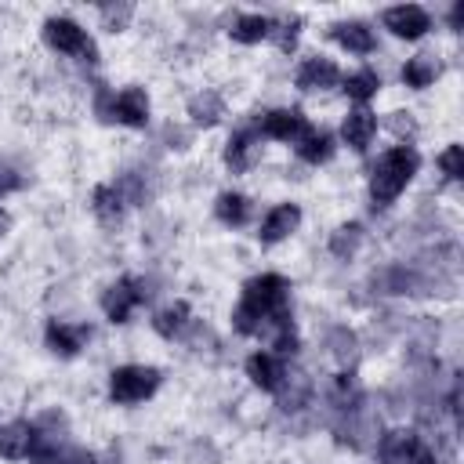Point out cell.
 I'll return each mask as SVG.
<instances>
[{
	"label": "cell",
	"mask_w": 464,
	"mask_h": 464,
	"mask_svg": "<svg viewBox=\"0 0 464 464\" xmlns=\"http://www.w3.org/2000/svg\"><path fill=\"white\" fill-rule=\"evenodd\" d=\"M286 279L283 276H257L246 283L243 290V301L236 308V330L239 334H261V330H272V337L279 330H290V308H286Z\"/></svg>",
	"instance_id": "cell-1"
},
{
	"label": "cell",
	"mask_w": 464,
	"mask_h": 464,
	"mask_svg": "<svg viewBox=\"0 0 464 464\" xmlns=\"http://www.w3.org/2000/svg\"><path fill=\"white\" fill-rule=\"evenodd\" d=\"M417 163H420V156L410 149V145H399V149H392V152H384L381 160H377V167H373V178H370V196H373V203H392L406 185H410V178L417 174Z\"/></svg>",
	"instance_id": "cell-2"
},
{
	"label": "cell",
	"mask_w": 464,
	"mask_h": 464,
	"mask_svg": "<svg viewBox=\"0 0 464 464\" xmlns=\"http://www.w3.org/2000/svg\"><path fill=\"white\" fill-rule=\"evenodd\" d=\"M334 431H337V442H344L352 450H366L381 431V417L366 402H352L348 410H341V420Z\"/></svg>",
	"instance_id": "cell-3"
},
{
	"label": "cell",
	"mask_w": 464,
	"mask_h": 464,
	"mask_svg": "<svg viewBox=\"0 0 464 464\" xmlns=\"http://www.w3.org/2000/svg\"><path fill=\"white\" fill-rule=\"evenodd\" d=\"M156 384H160V373L152 366H120L112 370L109 392L116 402H141L156 392Z\"/></svg>",
	"instance_id": "cell-4"
},
{
	"label": "cell",
	"mask_w": 464,
	"mask_h": 464,
	"mask_svg": "<svg viewBox=\"0 0 464 464\" xmlns=\"http://www.w3.org/2000/svg\"><path fill=\"white\" fill-rule=\"evenodd\" d=\"M44 36H47L51 47H58V51H65V54H76V58H83V62H94V44L87 40V33H83L72 18H47Z\"/></svg>",
	"instance_id": "cell-5"
},
{
	"label": "cell",
	"mask_w": 464,
	"mask_h": 464,
	"mask_svg": "<svg viewBox=\"0 0 464 464\" xmlns=\"http://www.w3.org/2000/svg\"><path fill=\"white\" fill-rule=\"evenodd\" d=\"M145 297H149L145 283H138V279H120V283H112V286L105 290L102 308H105V315H109L112 323H127L130 308H134L138 301H145Z\"/></svg>",
	"instance_id": "cell-6"
},
{
	"label": "cell",
	"mask_w": 464,
	"mask_h": 464,
	"mask_svg": "<svg viewBox=\"0 0 464 464\" xmlns=\"http://www.w3.org/2000/svg\"><path fill=\"white\" fill-rule=\"evenodd\" d=\"M373 286H381V294H420L428 290V276H420L417 268H406V265H392V268H381L373 276Z\"/></svg>",
	"instance_id": "cell-7"
},
{
	"label": "cell",
	"mask_w": 464,
	"mask_h": 464,
	"mask_svg": "<svg viewBox=\"0 0 464 464\" xmlns=\"http://www.w3.org/2000/svg\"><path fill=\"white\" fill-rule=\"evenodd\" d=\"M384 25L395 36H402V40H417L428 29V11L417 7V4H399V7H388L384 11Z\"/></svg>",
	"instance_id": "cell-8"
},
{
	"label": "cell",
	"mask_w": 464,
	"mask_h": 464,
	"mask_svg": "<svg viewBox=\"0 0 464 464\" xmlns=\"http://www.w3.org/2000/svg\"><path fill=\"white\" fill-rule=\"evenodd\" d=\"M261 134L283 138V141H301L308 134V120L301 116V109H276L261 120Z\"/></svg>",
	"instance_id": "cell-9"
},
{
	"label": "cell",
	"mask_w": 464,
	"mask_h": 464,
	"mask_svg": "<svg viewBox=\"0 0 464 464\" xmlns=\"http://www.w3.org/2000/svg\"><path fill=\"white\" fill-rule=\"evenodd\" d=\"M109 120H120V123H127V127H145V123H149V98H145V91L127 87L120 98H112Z\"/></svg>",
	"instance_id": "cell-10"
},
{
	"label": "cell",
	"mask_w": 464,
	"mask_h": 464,
	"mask_svg": "<svg viewBox=\"0 0 464 464\" xmlns=\"http://www.w3.org/2000/svg\"><path fill=\"white\" fill-rule=\"evenodd\" d=\"M420 453V442L413 431H388L381 439V464H413Z\"/></svg>",
	"instance_id": "cell-11"
},
{
	"label": "cell",
	"mask_w": 464,
	"mask_h": 464,
	"mask_svg": "<svg viewBox=\"0 0 464 464\" xmlns=\"http://www.w3.org/2000/svg\"><path fill=\"white\" fill-rule=\"evenodd\" d=\"M36 450V428L29 420H11L0 428V457H25Z\"/></svg>",
	"instance_id": "cell-12"
},
{
	"label": "cell",
	"mask_w": 464,
	"mask_h": 464,
	"mask_svg": "<svg viewBox=\"0 0 464 464\" xmlns=\"http://www.w3.org/2000/svg\"><path fill=\"white\" fill-rule=\"evenodd\" d=\"M246 377H250L257 388H265V392H279V384H283L286 370H283V362H279L276 355L257 352V355H250V359H246Z\"/></svg>",
	"instance_id": "cell-13"
},
{
	"label": "cell",
	"mask_w": 464,
	"mask_h": 464,
	"mask_svg": "<svg viewBox=\"0 0 464 464\" xmlns=\"http://www.w3.org/2000/svg\"><path fill=\"white\" fill-rule=\"evenodd\" d=\"M337 65L330 58H308L301 69H297V87L301 91H326L337 83Z\"/></svg>",
	"instance_id": "cell-14"
},
{
	"label": "cell",
	"mask_w": 464,
	"mask_h": 464,
	"mask_svg": "<svg viewBox=\"0 0 464 464\" xmlns=\"http://www.w3.org/2000/svg\"><path fill=\"white\" fill-rule=\"evenodd\" d=\"M297 221H301V210H297L294 203L276 207V210L265 218V225H261V243H279V239H286V236L297 228Z\"/></svg>",
	"instance_id": "cell-15"
},
{
	"label": "cell",
	"mask_w": 464,
	"mask_h": 464,
	"mask_svg": "<svg viewBox=\"0 0 464 464\" xmlns=\"http://www.w3.org/2000/svg\"><path fill=\"white\" fill-rule=\"evenodd\" d=\"M373 130H377V116H373V112H366V109H355V112H348V120H344V127H341L344 141H348L355 152H362V149L370 145Z\"/></svg>",
	"instance_id": "cell-16"
},
{
	"label": "cell",
	"mask_w": 464,
	"mask_h": 464,
	"mask_svg": "<svg viewBox=\"0 0 464 464\" xmlns=\"http://www.w3.org/2000/svg\"><path fill=\"white\" fill-rule=\"evenodd\" d=\"M257 156V130H239L228 138V149H225V163L232 170H246Z\"/></svg>",
	"instance_id": "cell-17"
},
{
	"label": "cell",
	"mask_w": 464,
	"mask_h": 464,
	"mask_svg": "<svg viewBox=\"0 0 464 464\" xmlns=\"http://www.w3.org/2000/svg\"><path fill=\"white\" fill-rule=\"evenodd\" d=\"M83 337H87L83 326H65V323H58V319L47 326V348L58 352V355H76V352L83 348Z\"/></svg>",
	"instance_id": "cell-18"
},
{
	"label": "cell",
	"mask_w": 464,
	"mask_h": 464,
	"mask_svg": "<svg viewBox=\"0 0 464 464\" xmlns=\"http://www.w3.org/2000/svg\"><path fill=\"white\" fill-rule=\"evenodd\" d=\"M308 392H312L308 373H301V370L286 373V377H283V384H279V410H286V413L301 410V406H304V399H308Z\"/></svg>",
	"instance_id": "cell-19"
},
{
	"label": "cell",
	"mask_w": 464,
	"mask_h": 464,
	"mask_svg": "<svg viewBox=\"0 0 464 464\" xmlns=\"http://www.w3.org/2000/svg\"><path fill=\"white\" fill-rule=\"evenodd\" d=\"M330 33H334V40H337L341 47H348V51H355V54L373 51V33H370L362 22H341V25H334Z\"/></svg>",
	"instance_id": "cell-20"
},
{
	"label": "cell",
	"mask_w": 464,
	"mask_h": 464,
	"mask_svg": "<svg viewBox=\"0 0 464 464\" xmlns=\"http://www.w3.org/2000/svg\"><path fill=\"white\" fill-rule=\"evenodd\" d=\"M326 348H330V355H334L341 366H352V362L359 359V337H355L348 326H334V330L326 334Z\"/></svg>",
	"instance_id": "cell-21"
},
{
	"label": "cell",
	"mask_w": 464,
	"mask_h": 464,
	"mask_svg": "<svg viewBox=\"0 0 464 464\" xmlns=\"http://www.w3.org/2000/svg\"><path fill=\"white\" fill-rule=\"evenodd\" d=\"M439 76V62H435V54H413L410 62H406V69H402V80L410 83V87H428L431 80Z\"/></svg>",
	"instance_id": "cell-22"
},
{
	"label": "cell",
	"mask_w": 464,
	"mask_h": 464,
	"mask_svg": "<svg viewBox=\"0 0 464 464\" xmlns=\"http://www.w3.org/2000/svg\"><path fill=\"white\" fill-rule=\"evenodd\" d=\"M272 33V22L265 18V14H243V18H236V25H232V36L239 40V44H257V40H265Z\"/></svg>",
	"instance_id": "cell-23"
},
{
	"label": "cell",
	"mask_w": 464,
	"mask_h": 464,
	"mask_svg": "<svg viewBox=\"0 0 464 464\" xmlns=\"http://www.w3.org/2000/svg\"><path fill=\"white\" fill-rule=\"evenodd\" d=\"M188 116H192V123H199V127L218 123V116H221V98H218L214 91L196 94V98L188 102Z\"/></svg>",
	"instance_id": "cell-24"
},
{
	"label": "cell",
	"mask_w": 464,
	"mask_h": 464,
	"mask_svg": "<svg viewBox=\"0 0 464 464\" xmlns=\"http://www.w3.org/2000/svg\"><path fill=\"white\" fill-rule=\"evenodd\" d=\"M214 210H218V218H221L225 225H243L246 214H250V203H246V196H239V192H221L218 203H214Z\"/></svg>",
	"instance_id": "cell-25"
},
{
	"label": "cell",
	"mask_w": 464,
	"mask_h": 464,
	"mask_svg": "<svg viewBox=\"0 0 464 464\" xmlns=\"http://www.w3.org/2000/svg\"><path fill=\"white\" fill-rule=\"evenodd\" d=\"M94 214H98L105 225H116V221H120V214H123V199L116 196L112 185L94 188Z\"/></svg>",
	"instance_id": "cell-26"
},
{
	"label": "cell",
	"mask_w": 464,
	"mask_h": 464,
	"mask_svg": "<svg viewBox=\"0 0 464 464\" xmlns=\"http://www.w3.org/2000/svg\"><path fill=\"white\" fill-rule=\"evenodd\" d=\"M359 243H362V228H359L355 221H352V225H341V228L330 236V254L348 261V257L359 250Z\"/></svg>",
	"instance_id": "cell-27"
},
{
	"label": "cell",
	"mask_w": 464,
	"mask_h": 464,
	"mask_svg": "<svg viewBox=\"0 0 464 464\" xmlns=\"http://www.w3.org/2000/svg\"><path fill=\"white\" fill-rule=\"evenodd\" d=\"M377 87H381V76H377L373 69H359V72H352V76L344 80V91H348V98H355V102L373 98Z\"/></svg>",
	"instance_id": "cell-28"
},
{
	"label": "cell",
	"mask_w": 464,
	"mask_h": 464,
	"mask_svg": "<svg viewBox=\"0 0 464 464\" xmlns=\"http://www.w3.org/2000/svg\"><path fill=\"white\" fill-rule=\"evenodd\" d=\"M297 152H301V160H308V163H319V160H330V152H334V141H330V134H323V130H308V134L301 138Z\"/></svg>",
	"instance_id": "cell-29"
},
{
	"label": "cell",
	"mask_w": 464,
	"mask_h": 464,
	"mask_svg": "<svg viewBox=\"0 0 464 464\" xmlns=\"http://www.w3.org/2000/svg\"><path fill=\"white\" fill-rule=\"evenodd\" d=\"M185 319H188V304H167L163 312H156V319H152V326H156V334H163V337H174V334H181V326H185Z\"/></svg>",
	"instance_id": "cell-30"
},
{
	"label": "cell",
	"mask_w": 464,
	"mask_h": 464,
	"mask_svg": "<svg viewBox=\"0 0 464 464\" xmlns=\"http://www.w3.org/2000/svg\"><path fill=\"white\" fill-rule=\"evenodd\" d=\"M112 188H116V196H120L123 203H145V199H149V188H145V181H141L138 170H127Z\"/></svg>",
	"instance_id": "cell-31"
},
{
	"label": "cell",
	"mask_w": 464,
	"mask_h": 464,
	"mask_svg": "<svg viewBox=\"0 0 464 464\" xmlns=\"http://www.w3.org/2000/svg\"><path fill=\"white\" fill-rule=\"evenodd\" d=\"M130 4H102L98 7V14H102V22L109 25V29H123L127 25V18H130Z\"/></svg>",
	"instance_id": "cell-32"
},
{
	"label": "cell",
	"mask_w": 464,
	"mask_h": 464,
	"mask_svg": "<svg viewBox=\"0 0 464 464\" xmlns=\"http://www.w3.org/2000/svg\"><path fill=\"white\" fill-rule=\"evenodd\" d=\"M439 167L446 170V178L460 181V178H464V152H460V145H450V149L439 156Z\"/></svg>",
	"instance_id": "cell-33"
},
{
	"label": "cell",
	"mask_w": 464,
	"mask_h": 464,
	"mask_svg": "<svg viewBox=\"0 0 464 464\" xmlns=\"http://www.w3.org/2000/svg\"><path fill=\"white\" fill-rule=\"evenodd\" d=\"M297 29H301V18H297V14H290V18H283V22L276 25V36H279V47H283V51H290V47L297 44Z\"/></svg>",
	"instance_id": "cell-34"
},
{
	"label": "cell",
	"mask_w": 464,
	"mask_h": 464,
	"mask_svg": "<svg viewBox=\"0 0 464 464\" xmlns=\"http://www.w3.org/2000/svg\"><path fill=\"white\" fill-rule=\"evenodd\" d=\"M18 185H22V178H18L11 167H4V163H0V196H4V192H14Z\"/></svg>",
	"instance_id": "cell-35"
},
{
	"label": "cell",
	"mask_w": 464,
	"mask_h": 464,
	"mask_svg": "<svg viewBox=\"0 0 464 464\" xmlns=\"http://www.w3.org/2000/svg\"><path fill=\"white\" fill-rule=\"evenodd\" d=\"M388 127H392V130H395L399 138H402V134H413V120H410L406 112H395V116L388 120Z\"/></svg>",
	"instance_id": "cell-36"
},
{
	"label": "cell",
	"mask_w": 464,
	"mask_h": 464,
	"mask_svg": "<svg viewBox=\"0 0 464 464\" xmlns=\"http://www.w3.org/2000/svg\"><path fill=\"white\" fill-rule=\"evenodd\" d=\"M199 344H214V334L207 326H192V334H188V348L199 352Z\"/></svg>",
	"instance_id": "cell-37"
},
{
	"label": "cell",
	"mask_w": 464,
	"mask_h": 464,
	"mask_svg": "<svg viewBox=\"0 0 464 464\" xmlns=\"http://www.w3.org/2000/svg\"><path fill=\"white\" fill-rule=\"evenodd\" d=\"M188 460H192V464H199V460H207V464H214V460H218V453H214L210 446H203V442H196V446L188 450Z\"/></svg>",
	"instance_id": "cell-38"
},
{
	"label": "cell",
	"mask_w": 464,
	"mask_h": 464,
	"mask_svg": "<svg viewBox=\"0 0 464 464\" xmlns=\"http://www.w3.org/2000/svg\"><path fill=\"white\" fill-rule=\"evenodd\" d=\"M163 138H167V141H178L174 149H181V145L188 141V134H185L181 127H174V123H167V127H163Z\"/></svg>",
	"instance_id": "cell-39"
},
{
	"label": "cell",
	"mask_w": 464,
	"mask_h": 464,
	"mask_svg": "<svg viewBox=\"0 0 464 464\" xmlns=\"http://www.w3.org/2000/svg\"><path fill=\"white\" fill-rule=\"evenodd\" d=\"M33 464H65V457H62L58 450H40V453L33 457Z\"/></svg>",
	"instance_id": "cell-40"
},
{
	"label": "cell",
	"mask_w": 464,
	"mask_h": 464,
	"mask_svg": "<svg viewBox=\"0 0 464 464\" xmlns=\"http://www.w3.org/2000/svg\"><path fill=\"white\" fill-rule=\"evenodd\" d=\"M460 22H464V4H453V11H450V25L460 29Z\"/></svg>",
	"instance_id": "cell-41"
},
{
	"label": "cell",
	"mask_w": 464,
	"mask_h": 464,
	"mask_svg": "<svg viewBox=\"0 0 464 464\" xmlns=\"http://www.w3.org/2000/svg\"><path fill=\"white\" fill-rule=\"evenodd\" d=\"M413 464H439V460H435V457H431V453H424V450H420V453H417V460H413Z\"/></svg>",
	"instance_id": "cell-42"
}]
</instances>
